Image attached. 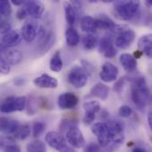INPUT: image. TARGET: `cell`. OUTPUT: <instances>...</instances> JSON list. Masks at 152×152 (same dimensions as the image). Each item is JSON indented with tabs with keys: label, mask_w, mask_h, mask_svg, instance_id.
Masks as SVG:
<instances>
[{
	"label": "cell",
	"mask_w": 152,
	"mask_h": 152,
	"mask_svg": "<svg viewBox=\"0 0 152 152\" xmlns=\"http://www.w3.org/2000/svg\"><path fill=\"white\" fill-rule=\"evenodd\" d=\"M129 81L132 82V101L140 110H143L151 101V94L146 79L143 77H136L129 78Z\"/></svg>",
	"instance_id": "obj_1"
},
{
	"label": "cell",
	"mask_w": 152,
	"mask_h": 152,
	"mask_svg": "<svg viewBox=\"0 0 152 152\" xmlns=\"http://www.w3.org/2000/svg\"><path fill=\"white\" fill-rule=\"evenodd\" d=\"M140 11L139 1H117L114 4L115 16L121 20H130Z\"/></svg>",
	"instance_id": "obj_2"
},
{
	"label": "cell",
	"mask_w": 152,
	"mask_h": 152,
	"mask_svg": "<svg viewBox=\"0 0 152 152\" xmlns=\"http://www.w3.org/2000/svg\"><path fill=\"white\" fill-rule=\"evenodd\" d=\"M27 105V98L25 96H9L0 99V112L12 113L22 111Z\"/></svg>",
	"instance_id": "obj_3"
},
{
	"label": "cell",
	"mask_w": 152,
	"mask_h": 152,
	"mask_svg": "<svg viewBox=\"0 0 152 152\" xmlns=\"http://www.w3.org/2000/svg\"><path fill=\"white\" fill-rule=\"evenodd\" d=\"M111 136V143L107 146L111 151H116L123 142H125V131H124V125L120 121L115 120H109L106 121Z\"/></svg>",
	"instance_id": "obj_4"
},
{
	"label": "cell",
	"mask_w": 152,
	"mask_h": 152,
	"mask_svg": "<svg viewBox=\"0 0 152 152\" xmlns=\"http://www.w3.org/2000/svg\"><path fill=\"white\" fill-rule=\"evenodd\" d=\"M92 133L96 136L99 145L105 148L111 143V136L107 122L94 123L91 127Z\"/></svg>",
	"instance_id": "obj_5"
},
{
	"label": "cell",
	"mask_w": 152,
	"mask_h": 152,
	"mask_svg": "<svg viewBox=\"0 0 152 152\" xmlns=\"http://www.w3.org/2000/svg\"><path fill=\"white\" fill-rule=\"evenodd\" d=\"M61 135L65 138L66 142L75 149H82L86 146L85 137L77 126L68 128Z\"/></svg>",
	"instance_id": "obj_6"
},
{
	"label": "cell",
	"mask_w": 152,
	"mask_h": 152,
	"mask_svg": "<svg viewBox=\"0 0 152 152\" xmlns=\"http://www.w3.org/2000/svg\"><path fill=\"white\" fill-rule=\"evenodd\" d=\"M87 80L88 74L81 66H74L69 72L68 81L75 88H83L86 85Z\"/></svg>",
	"instance_id": "obj_7"
},
{
	"label": "cell",
	"mask_w": 152,
	"mask_h": 152,
	"mask_svg": "<svg viewBox=\"0 0 152 152\" xmlns=\"http://www.w3.org/2000/svg\"><path fill=\"white\" fill-rule=\"evenodd\" d=\"M46 143L59 152H69L71 147L67 144L65 138L57 132H48L45 135Z\"/></svg>",
	"instance_id": "obj_8"
},
{
	"label": "cell",
	"mask_w": 152,
	"mask_h": 152,
	"mask_svg": "<svg viewBox=\"0 0 152 152\" xmlns=\"http://www.w3.org/2000/svg\"><path fill=\"white\" fill-rule=\"evenodd\" d=\"M38 29H39V25L37 21L36 20L30 19L26 20L21 26L20 35L27 43H31L36 39L38 33Z\"/></svg>",
	"instance_id": "obj_9"
},
{
	"label": "cell",
	"mask_w": 152,
	"mask_h": 152,
	"mask_svg": "<svg viewBox=\"0 0 152 152\" xmlns=\"http://www.w3.org/2000/svg\"><path fill=\"white\" fill-rule=\"evenodd\" d=\"M99 52L102 54H103L106 58L110 59L114 58L117 55L118 51L114 45L112 37L104 36L103 37H102L99 43Z\"/></svg>",
	"instance_id": "obj_10"
},
{
	"label": "cell",
	"mask_w": 152,
	"mask_h": 152,
	"mask_svg": "<svg viewBox=\"0 0 152 152\" xmlns=\"http://www.w3.org/2000/svg\"><path fill=\"white\" fill-rule=\"evenodd\" d=\"M83 108L85 110V116L83 118V122L85 125L89 126L94 122L96 114L101 110V105L96 101H90L85 102Z\"/></svg>",
	"instance_id": "obj_11"
},
{
	"label": "cell",
	"mask_w": 152,
	"mask_h": 152,
	"mask_svg": "<svg viewBox=\"0 0 152 152\" xmlns=\"http://www.w3.org/2000/svg\"><path fill=\"white\" fill-rule=\"evenodd\" d=\"M58 106L61 110H73L78 104V97L70 92L63 93L58 97Z\"/></svg>",
	"instance_id": "obj_12"
},
{
	"label": "cell",
	"mask_w": 152,
	"mask_h": 152,
	"mask_svg": "<svg viewBox=\"0 0 152 152\" xmlns=\"http://www.w3.org/2000/svg\"><path fill=\"white\" fill-rule=\"evenodd\" d=\"M22 6L25 8L27 14L33 20L41 18L45 12V5L40 1H25Z\"/></svg>",
	"instance_id": "obj_13"
},
{
	"label": "cell",
	"mask_w": 152,
	"mask_h": 152,
	"mask_svg": "<svg viewBox=\"0 0 152 152\" xmlns=\"http://www.w3.org/2000/svg\"><path fill=\"white\" fill-rule=\"evenodd\" d=\"M135 38V33L131 28H127L122 33L118 35L114 45L120 49H126L134 43Z\"/></svg>",
	"instance_id": "obj_14"
},
{
	"label": "cell",
	"mask_w": 152,
	"mask_h": 152,
	"mask_svg": "<svg viewBox=\"0 0 152 152\" xmlns=\"http://www.w3.org/2000/svg\"><path fill=\"white\" fill-rule=\"evenodd\" d=\"M118 69L117 66H115L111 62H105L102 65V70L100 72V77L102 81L105 83L113 82L118 78Z\"/></svg>",
	"instance_id": "obj_15"
},
{
	"label": "cell",
	"mask_w": 152,
	"mask_h": 152,
	"mask_svg": "<svg viewBox=\"0 0 152 152\" xmlns=\"http://www.w3.org/2000/svg\"><path fill=\"white\" fill-rule=\"evenodd\" d=\"M22 37L20 32L16 30H11L2 37H0V49H5L13 47L20 43Z\"/></svg>",
	"instance_id": "obj_16"
},
{
	"label": "cell",
	"mask_w": 152,
	"mask_h": 152,
	"mask_svg": "<svg viewBox=\"0 0 152 152\" xmlns=\"http://www.w3.org/2000/svg\"><path fill=\"white\" fill-rule=\"evenodd\" d=\"M36 86L45 89H54L58 86V81L55 77L49 76L48 74H42L33 80Z\"/></svg>",
	"instance_id": "obj_17"
},
{
	"label": "cell",
	"mask_w": 152,
	"mask_h": 152,
	"mask_svg": "<svg viewBox=\"0 0 152 152\" xmlns=\"http://www.w3.org/2000/svg\"><path fill=\"white\" fill-rule=\"evenodd\" d=\"M56 40L55 34L53 30H50L46 33V36L44 37V39L38 43V53L39 55H44L54 45Z\"/></svg>",
	"instance_id": "obj_18"
},
{
	"label": "cell",
	"mask_w": 152,
	"mask_h": 152,
	"mask_svg": "<svg viewBox=\"0 0 152 152\" xmlns=\"http://www.w3.org/2000/svg\"><path fill=\"white\" fill-rule=\"evenodd\" d=\"M19 126L20 123L13 118L7 117H0V132L2 133L12 134Z\"/></svg>",
	"instance_id": "obj_19"
},
{
	"label": "cell",
	"mask_w": 152,
	"mask_h": 152,
	"mask_svg": "<svg viewBox=\"0 0 152 152\" xmlns=\"http://www.w3.org/2000/svg\"><path fill=\"white\" fill-rule=\"evenodd\" d=\"M119 61L124 69L128 73H134L137 70V60L129 53H122L119 57Z\"/></svg>",
	"instance_id": "obj_20"
},
{
	"label": "cell",
	"mask_w": 152,
	"mask_h": 152,
	"mask_svg": "<svg viewBox=\"0 0 152 152\" xmlns=\"http://www.w3.org/2000/svg\"><path fill=\"white\" fill-rule=\"evenodd\" d=\"M138 48L139 51L145 54L148 58H151L152 56V36L151 34H147L142 36L138 41Z\"/></svg>",
	"instance_id": "obj_21"
},
{
	"label": "cell",
	"mask_w": 152,
	"mask_h": 152,
	"mask_svg": "<svg viewBox=\"0 0 152 152\" xmlns=\"http://www.w3.org/2000/svg\"><path fill=\"white\" fill-rule=\"evenodd\" d=\"M94 21H95L96 28L105 29V30H109L110 32L117 26V24L110 17H108L105 14H101L97 18H94Z\"/></svg>",
	"instance_id": "obj_22"
},
{
	"label": "cell",
	"mask_w": 152,
	"mask_h": 152,
	"mask_svg": "<svg viewBox=\"0 0 152 152\" xmlns=\"http://www.w3.org/2000/svg\"><path fill=\"white\" fill-rule=\"evenodd\" d=\"M110 95V88L102 83H97L90 91V96L96 97L102 101H106Z\"/></svg>",
	"instance_id": "obj_23"
},
{
	"label": "cell",
	"mask_w": 152,
	"mask_h": 152,
	"mask_svg": "<svg viewBox=\"0 0 152 152\" xmlns=\"http://www.w3.org/2000/svg\"><path fill=\"white\" fill-rule=\"evenodd\" d=\"M5 62L11 67L14 65H18L23 59V54L20 50H11L6 52L3 55Z\"/></svg>",
	"instance_id": "obj_24"
},
{
	"label": "cell",
	"mask_w": 152,
	"mask_h": 152,
	"mask_svg": "<svg viewBox=\"0 0 152 152\" xmlns=\"http://www.w3.org/2000/svg\"><path fill=\"white\" fill-rule=\"evenodd\" d=\"M65 37H66V44L70 46H76L80 42V36L77 29H75L73 27H69L65 32Z\"/></svg>",
	"instance_id": "obj_25"
},
{
	"label": "cell",
	"mask_w": 152,
	"mask_h": 152,
	"mask_svg": "<svg viewBox=\"0 0 152 152\" xmlns=\"http://www.w3.org/2000/svg\"><path fill=\"white\" fill-rule=\"evenodd\" d=\"M80 25H81L82 30L87 34H93L97 29L95 26L94 18H93L92 16H88V15L84 16L81 20Z\"/></svg>",
	"instance_id": "obj_26"
},
{
	"label": "cell",
	"mask_w": 152,
	"mask_h": 152,
	"mask_svg": "<svg viewBox=\"0 0 152 152\" xmlns=\"http://www.w3.org/2000/svg\"><path fill=\"white\" fill-rule=\"evenodd\" d=\"M63 6H64V12H65L66 20H67L68 24L69 26L74 25V23L76 22V20H77V11H76V9L74 8L72 4L69 3V2L64 3Z\"/></svg>",
	"instance_id": "obj_27"
},
{
	"label": "cell",
	"mask_w": 152,
	"mask_h": 152,
	"mask_svg": "<svg viewBox=\"0 0 152 152\" xmlns=\"http://www.w3.org/2000/svg\"><path fill=\"white\" fill-rule=\"evenodd\" d=\"M49 67H50V69L55 73H59L61 71L62 69V67H63V62H62V60H61V52L60 51H56L51 60H50V63H49Z\"/></svg>",
	"instance_id": "obj_28"
},
{
	"label": "cell",
	"mask_w": 152,
	"mask_h": 152,
	"mask_svg": "<svg viewBox=\"0 0 152 152\" xmlns=\"http://www.w3.org/2000/svg\"><path fill=\"white\" fill-rule=\"evenodd\" d=\"M30 126L28 124H24V125H20L18 126V128L16 129V131L12 134V137L15 140H20V141H23L26 140L29 135H30Z\"/></svg>",
	"instance_id": "obj_29"
},
{
	"label": "cell",
	"mask_w": 152,
	"mask_h": 152,
	"mask_svg": "<svg viewBox=\"0 0 152 152\" xmlns=\"http://www.w3.org/2000/svg\"><path fill=\"white\" fill-rule=\"evenodd\" d=\"M82 44H83V46H84V48L86 50H87V51L93 50L97 45L98 39L93 34H87V35H86V36L83 37V38H82Z\"/></svg>",
	"instance_id": "obj_30"
},
{
	"label": "cell",
	"mask_w": 152,
	"mask_h": 152,
	"mask_svg": "<svg viewBox=\"0 0 152 152\" xmlns=\"http://www.w3.org/2000/svg\"><path fill=\"white\" fill-rule=\"evenodd\" d=\"M45 149H46L45 144L40 140L33 141L27 145L28 152H43L45 151Z\"/></svg>",
	"instance_id": "obj_31"
},
{
	"label": "cell",
	"mask_w": 152,
	"mask_h": 152,
	"mask_svg": "<svg viewBox=\"0 0 152 152\" xmlns=\"http://www.w3.org/2000/svg\"><path fill=\"white\" fill-rule=\"evenodd\" d=\"M12 13L11 3L6 0H0V15L4 18L8 19Z\"/></svg>",
	"instance_id": "obj_32"
},
{
	"label": "cell",
	"mask_w": 152,
	"mask_h": 152,
	"mask_svg": "<svg viewBox=\"0 0 152 152\" xmlns=\"http://www.w3.org/2000/svg\"><path fill=\"white\" fill-rule=\"evenodd\" d=\"M45 130V124L42 121H37L32 126V134L35 138H38Z\"/></svg>",
	"instance_id": "obj_33"
},
{
	"label": "cell",
	"mask_w": 152,
	"mask_h": 152,
	"mask_svg": "<svg viewBox=\"0 0 152 152\" xmlns=\"http://www.w3.org/2000/svg\"><path fill=\"white\" fill-rule=\"evenodd\" d=\"M12 30V24L8 20V19L4 18L0 15V37L7 34Z\"/></svg>",
	"instance_id": "obj_34"
},
{
	"label": "cell",
	"mask_w": 152,
	"mask_h": 152,
	"mask_svg": "<svg viewBox=\"0 0 152 152\" xmlns=\"http://www.w3.org/2000/svg\"><path fill=\"white\" fill-rule=\"evenodd\" d=\"M15 139L10 135H1L0 136V149L4 150L6 147L14 144Z\"/></svg>",
	"instance_id": "obj_35"
},
{
	"label": "cell",
	"mask_w": 152,
	"mask_h": 152,
	"mask_svg": "<svg viewBox=\"0 0 152 152\" xmlns=\"http://www.w3.org/2000/svg\"><path fill=\"white\" fill-rule=\"evenodd\" d=\"M127 81H129V77H121L120 79H118L116 82V84L114 85V91L118 94H121V92L123 91L124 86H126Z\"/></svg>",
	"instance_id": "obj_36"
},
{
	"label": "cell",
	"mask_w": 152,
	"mask_h": 152,
	"mask_svg": "<svg viewBox=\"0 0 152 152\" xmlns=\"http://www.w3.org/2000/svg\"><path fill=\"white\" fill-rule=\"evenodd\" d=\"M118 115L122 118H129L133 115V110L127 105H123L118 110Z\"/></svg>",
	"instance_id": "obj_37"
},
{
	"label": "cell",
	"mask_w": 152,
	"mask_h": 152,
	"mask_svg": "<svg viewBox=\"0 0 152 152\" xmlns=\"http://www.w3.org/2000/svg\"><path fill=\"white\" fill-rule=\"evenodd\" d=\"M10 70H11V67L5 62L2 54V56H0V73L4 75H7L10 73Z\"/></svg>",
	"instance_id": "obj_38"
},
{
	"label": "cell",
	"mask_w": 152,
	"mask_h": 152,
	"mask_svg": "<svg viewBox=\"0 0 152 152\" xmlns=\"http://www.w3.org/2000/svg\"><path fill=\"white\" fill-rule=\"evenodd\" d=\"M84 152H101V147L95 142H91L85 146Z\"/></svg>",
	"instance_id": "obj_39"
},
{
	"label": "cell",
	"mask_w": 152,
	"mask_h": 152,
	"mask_svg": "<svg viewBox=\"0 0 152 152\" xmlns=\"http://www.w3.org/2000/svg\"><path fill=\"white\" fill-rule=\"evenodd\" d=\"M23 5V4H22ZM28 16L27 12H26V10L23 6H21V8H20L18 11H17V13H16V17L19 19V20H23L25 19L26 17Z\"/></svg>",
	"instance_id": "obj_40"
},
{
	"label": "cell",
	"mask_w": 152,
	"mask_h": 152,
	"mask_svg": "<svg viewBox=\"0 0 152 152\" xmlns=\"http://www.w3.org/2000/svg\"><path fill=\"white\" fill-rule=\"evenodd\" d=\"M4 152H20V148L17 144H12L8 147H6L4 150Z\"/></svg>",
	"instance_id": "obj_41"
},
{
	"label": "cell",
	"mask_w": 152,
	"mask_h": 152,
	"mask_svg": "<svg viewBox=\"0 0 152 152\" xmlns=\"http://www.w3.org/2000/svg\"><path fill=\"white\" fill-rule=\"evenodd\" d=\"M82 64H83V67L82 68L87 72V74L88 73H91V71L94 69V66L91 63H89L88 61H82Z\"/></svg>",
	"instance_id": "obj_42"
},
{
	"label": "cell",
	"mask_w": 152,
	"mask_h": 152,
	"mask_svg": "<svg viewBox=\"0 0 152 152\" xmlns=\"http://www.w3.org/2000/svg\"><path fill=\"white\" fill-rule=\"evenodd\" d=\"M13 85L14 86H22L24 84H25V79L23 78V77H16V78H14L13 79Z\"/></svg>",
	"instance_id": "obj_43"
},
{
	"label": "cell",
	"mask_w": 152,
	"mask_h": 152,
	"mask_svg": "<svg viewBox=\"0 0 152 152\" xmlns=\"http://www.w3.org/2000/svg\"><path fill=\"white\" fill-rule=\"evenodd\" d=\"M11 3L12 4L16 5V6H20V5H22L25 3V1H22V0H12Z\"/></svg>",
	"instance_id": "obj_44"
},
{
	"label": "cell",
	"mask_w": 152,
	"mask_h": 152,
	"mask_svg": "<svg viewBox=\"0 0 152 152\" xmlns=\"http://www.w3.org/2000/svg\"><path fill=\"white\" fill-rule=\"evenodd\" d=\"M151 111H150L149 112V114H148V124H149V126H150V128L152 129V118H151Z\"/></svg>",
	"instance_id": "obj_45"
},
{
	"label": "cell",
	"mask_w": 152,
	"mask_h": 152,
	"mask_svg": "<svg viewBox=\"0 0 152 152\" xmlns=\"http://www.w3.org/2000/svg\"><path fill=\"white\" fill-rule=\"evenodd\" d=\"M142 55H143V54H142V53H141V52L138 50L137 52H135V53H134V55H133V56H134V58L136 60V59H140V58H141Z\"/></svg>",
	"instance_id": "obj_46"
},
{
	"label": "cell",
	"mask_w": 152,
	"mask_h": 152,
	"mask_svg": "<svg viewBox=\"0 0 152 152\" xmlns=\"http://www.w3.org/2000/svg\"><path fill=\"white\" fill-rule=\"evenodd\" d=\"M132 152H147L146 150H144V149H142V148H139V147H137V148H134Z\"/></svg>",
	"instance_id": "obj_47"
},
{
	"label": "cell",
	"mask_w": 152,
	"mask_h": 152,
	"mask_svg": "<svg viewBox=\"0 0 152 152\" xmlns=\"http://www.w3.org/2000/svg\"><path fill=\"white\" fill-rule=\"evenodd\" d=\"M145 4H146V5H147L148 7H151V1H146Z\"/></svg>",
	"instance_id": "obj_48"
},
{
	"label": "cell",
	"mask_w": 152,
	"mask_h": 152,
	"mask_svg": "<svg viewBox=\"0 0 152 152\" xmlns=\"http://www.w3.org/2000/svg\"><path fill=\"white\" fill-rule=\"evenodd\" d=\"M69 152H76V151H75L74 149H72V148H70V150L69 151Z\"/></svg>",
	"instance_id": "obj_49"
},
{
	"label": "cell",
	"mask_w": 152,
	"mask_h": 152,
	"mask_svg": "<svg viewBox=\"0 0 152 152\" xmlns=\"http://www.w3.org/2000/svg\"><path fill=\"white\" fill-rule=\"evenodd\" d=\"M43 152H45V151H43Z\"/></svg>",
	"instance_id": "obj_50"
}]
</instances>
